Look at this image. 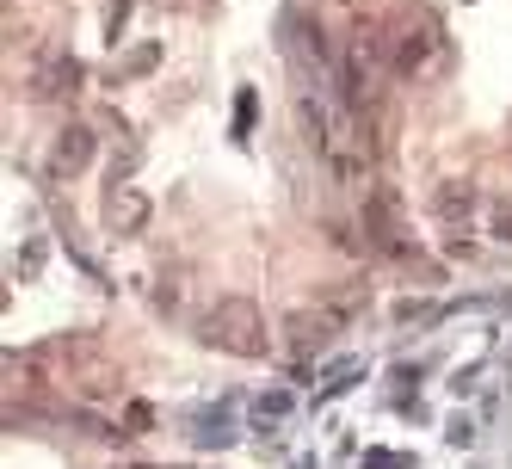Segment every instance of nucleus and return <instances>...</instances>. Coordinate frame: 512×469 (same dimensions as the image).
Segmentation results:
<instances>
[{
    "mask_svg": "<svg viewBox=\"0 0 512 469\" xmlns=\"http://www.w3.org/2000/svg\"><path fill=\"white\" fill-rule=\"evenodd\" d=\"M297 118L309 130V142L321 149V161L334 167L346 186H364V173H371V136H364V118L340 99H321V93H297Z\"/></svg>",
    "mask_w": 512,
    "mask_h": 469,
    "instance_id": "obj_1",
    "label": "nucleus"
},
{
    "mask_svg": "<svg viewBox=\"0 0 512 469\" xmlns=\"http://www.w3.org/2000/svg\"><path fill=\"white\" fill-rule=\"evenodd\" d=\"M253 124V93H241V105H235V130H247Z\"/></svg>",
    "mask_w": 512,
    "mask_h": 469,
    "instance_id": "obj_12",
    "label": "nucleus"
},
{
    "mask_svg": "<svg viewBox=\"0 0 512 469\" xmlns=\"http://www.w3.org/2000/svg\"><path fill=\"white\" fill-rule=\"evenodd\" d=\"M432 204H438V216H451V223H457V216H469L475 192H469V186H457V179H451V186H438V192H432Z\"/></svg>",
    "mask_w": 512,
    "mask_h": 469,
    "instance_id": "obj_9",
    "label": "nucleus"
},
{
    "mask_svg": "<svg viewBox=\"0 0 512 469\" xmlns=\"http://www.w3.org/2000/svg\"><path fill=\"white\" fill-rule=\"evenodd\" d=\"M87 161H93V130L87 124L56 130V142H50V179H75Z\"/></svg>",
    "mask_w": 512,
    "mask_h": 469,
    "instance_id": "obj_7",
    "label": "nucleus"
},
{
    "mask_svg": "<svg viewBox=\"0 0 512 469\" xmlns=\"http://www.w3.org/2000/svg\"><path fill=\"white\" fill-rule=\"evenodd\" d=\"M383 56H389V68H395L401 81L426 75V68L438 62V25L420 19V13H401V19L383 31Z\"/></svg>",
    "mask_w": 512,
    "mask_h": 469,
    "instance_id": "obj_3",
    "label": "nucleus"
},
{
    "mask_svg": "<svg viewBox=\"0 0 512 469\" xmlns=\"http://www.w3.org/2000/svg\"><path fill=\"white\" fill-rule=\"evenodd\" d=\"M204 346L229 352V358H266L272 334H266L260 303H247V297H223V303L204 315Z\"/></svg>",
    "mask_w": 512,
    "mask_h": 469,
    "instance_id": "obj_2",
    "label": "nucleus"
},
{
    "mask_svg": "<svg viewBox=\"0 0 512 469\" xmlns=\"http://www.w3.org/2000/svg\"><path fill=\"white\" fill-rule=\"evenodd\" d=\"M488 229H494V241L512 247V204H494V223H488Z\"/></svg>",
    "mask_w": 512,
    "mask_h": 469,
    "instance_id": "obj_11",
    "label": "nucleus"
},
{
    "mask_svg": "<svg viewBox=\"0 0 512 469\" xmlns=\"http://www.w3.org/2000/svg\"><path fill=\"white\" fill-rule=\"evenodd\" d=\"M364 247H383V254H395V260L414 254V235H408V223H401V198L383 192V186L364 198Z\"/></svg>",
    "mask_w": 512,
    "mask_h": 469,
    "instance_id": "obj_4",
    "label": "nucleus"
},
{
    "mask_svg": "<svg viewBox=\"0 0 512 469\" xmlns=\"http://www.w3.org/2000/svg\"><path fill=\"white\" fill-rule=\"evenodd\" d=\"M377 44L383 38H346V56H340V87H346V105L352 112H371L377 105Z\"/></svg>",
    "mask_w": 512,
    "mask_h": 469,
    "instance_id": "obj_5",
    "label": "nucleus"
},
{
    "mask_svg": "<svg viewBox=\"0 0 512 469\" xmlns=\"http://www.w3.org/2000/svg\"><path fill=\"white\" fill-rule=\"evenodd\" d=\"M75 81H81V62L68 56V62H56L50 75H44V93H75Z\"/></svg>",
    "mask_w": 512,
    "mask_h": 469,
    "instance_id": "obj_10",
    "label": "nucleus"
},
{
    "mask_svg": "<svg viewBox=\"0 0 512 469\" xmlns=\"http://www.w3.org/2000/svg\"><path fill=\"white\" fill-rule=\"evenodd\" d=\"M142 223H149V198L112 179V192H105V229L112 235H142Z\"/></svg>",
    "mask_w": 512,
    "mask_h": 469,
    "instance_id": "obj_8",
    "label": "nucleus"
},
{
    "mask_svg": "<svg viewBox=\"0 0 512 469\" xmlns=\"http://www.w3.org/2000/svg\"><path fill=\"white\" fill-rule=\"evenodd\" d=\"M346 321H352V315H346L340 303H321V309H297V315L284 321V334H290V346H297V352H321L327 340L346 328Z\"/></svg>",
    "mask_w": 512,
    "mask_h": 469,
    "instance_id": "obj_6",
    "label": "nucleus"
}]
</instances>
